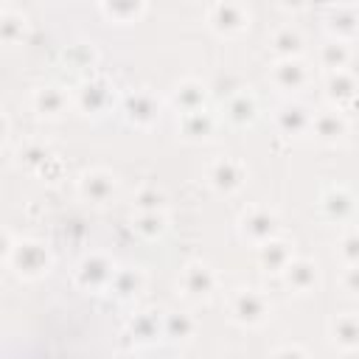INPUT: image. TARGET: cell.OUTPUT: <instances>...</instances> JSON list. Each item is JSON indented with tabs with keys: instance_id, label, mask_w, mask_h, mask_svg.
<instances>
[{
	"instance_id": "obj_2",
	"label": "cell",
	"mask_w": 359,
	"mask_h": 359,
	"mask_svg": "<svg viewBox=\"0 0 359 359\" xmlns=\"http://www.w3.org/2000/svg\"><path fill=\"white\" fill-rule=\"evenodd\" d=\"M118 266L109 255L104 252H90L79 261L76 272H73V280L79 289H87V292H101V289H109L112 278H115Z\"/></svg>"
},
{
	"instance_id": "obj_35",
	"label": "cell",
	"mask_w": 359,
	"mask_h": 359,
	"mask_svg": "<svg viewBox=\"0 0 359 359\" xmlns=\"http://www.w3.org/2000/svg\"><path fill=\"white\" fill-rule=\"evenodd\" d=\"M342 289L351 294H359V266H345L342 272Z\"/></svg>"
},
{
	"instance_id": "obj_21",
	"label": "cell",
	"mask_w": 359,
	"mask_h": 359,
	"mask_svg": "<svg viewBox=\"0 0 359 359\" xmlns=\"http://www.w3.org/2000/svg\"><path fill=\"white\" fill-rule=\"evenodd\" d=\"M143 283H146L143 269H137V266H121L115 272V278H112V283H109L107 292L126 303V300H135L143 292Z\"/></svg>"
},
{
	"instance_id": "obj_20",
	"label": "cell",
	"mask_w": 359,
	"mask_h": 359,
	"mask_svg": "<svg viewBox=\"0 0 359 359\" xmlns=\"http://www.w3.org/2000/svg\"><path fill=\"white\" fill-rule=\"evenodd\" d=\"M325 28H328L331 39L348 42L359 34V11L353 6H334L325 17Z\"/></svg>"
},
{
	"instance_id": "obj_29",
	"label": "cell",
	"mask_w": 359,
	"mask_h": 359,
	"mask_svg": "<svg viewBox=\"0 0 359 359\" xmlns=\"http://www.w3.org/2000/svg\"><path fill=\"white\" fill-rule=\"evenodd\" d=\"M165 227H168L165 210H160V213H135L132 216V230L143 238H157V236L165 233Z\"/></svg>"
},
{
	"instance_id": "obj_5",
	"label": "cell",
	"mask_w": 359,
	"mask_h": 359,
	"mask_svg": "<svg viewBox=\"0 0 359 359\" xmlns=\"http://www.w3.org/2000/svg\"><path fill=\"white\" fill-rule=\"evenodd\" d=\"M216 283H219L216 280V272L208 264H202V261H191L180 272V289H182V294L188 300H196V303L210 300L213 292H216Z\"/></svg>"
},
{
	"instance_id": "obj_24",
	"label": "cell",
	"mask_w": 359,
	"mask_h": 359,
	"mask_svg": "<svg viewBox=\"0 0 359 359\" xmlns=\"http://www.w3.org/2000/svg\"><path fill=\"white\" fill-rule=\"evenodd\" d=\"M269 48L278 59H297L303 50V34L292 25H280L269 36Z\"/></svg>"
},
{
	"instance_id": "obj_10",
	"label": "cell",
	"mask_w": 359,
	"mask_h": 359,
	"mask_svg": "<svg viewBox=\"0 0 359 359\" xmlns=\"http://www.w3.org/2000/svg\"><path fill=\"white\" fill-rule=\"evenodd\" d=\"M311 121L314 112L309 107H303L300 101H286L283 107H278L275 112V123L286 137H303L311 135Z\"/></svg>"
},
{
	"instance_id": "obj_13",
	"label": "cell",
	"mask_w": 359,
	"mask_h": 359,
	"mask_svg": "<svg viewBox=\"0 0 359 359\" xmlns=\"http://www.w3.org/2000/svg\"><path fill=\"white\" fill-rule=\"evenodd\" d=\"M272 84L283 93H297L309 84V67L300 59H278L272 67Z\"/></svg>"
},
{
	"instance_id": "obj_15",
	"label": "cell",
	"mask_w": 359,
	"mask_h": 359,
	"mask_svg": "<svg viewBox=\"0 0 359 359\" xmlns=\"http://www.w3.org/2000/svg\"><path fill=\"white\" fill-rule=\"evenodd\" d=\"M294 261V252H292V244L286 238H269L258 247V264L261 269L272 272V275H283V269Z\"/></svg>"
},
{
	"instance_id": "obj_11",
	"label": "cell",
	"mask_w": 359,
	"mask_h": 359,
	"mask_svg": "<svg viewBox=\"0 0 359 359\" xmlns=\"http://www.w3.org/2000/svg\"><path fill=\"white\" fill-rule=\"evenodd\" d=\"M311 135L320 140V143H328V146H334V143H339L345 135H348V118L342 115V109H323V112H317L314 115V121H311Z\"/></svg>"
},
{
	"instance_id": "obj_14",
	"label": "cell",
	"mask_w": 359,
	"mask_h": 359,
	"mask_svg": "<svg viewBox=\"0 0 359 359\" xmlns=\"http://www.w3.org/2000/svg\"><path fill=\"white\" fill-rule=\"evenodd\" d=\"M107 104H109V84H107V79H101V76L87 79V81L79 87V93H76V107H79L84 115H98V112L107 109Z\"/></svg>"
},
{
	"instance_id": "obj_36",
	"label": "cell",
	"mask_w": 359,
	"mask_h": 359,
	"mask_svg": "<svg viewBox=\"0 0 359 359\" xmlns=\"http://www.w3.org/2000/svg\"><path fill=\"white\" fill-rule=\"evenodd\" d=\"M272 359H309V356H306V351L297 348V345H283V348H278V351L272 353Z\"/></svg>"
},
{
	"instance_id": "obj_30",
	"label": "cell",
	"mask_w": 359,
	"mask_h": 359,
	"mask_svg": "<svg viewBox=\"0 0 359 359\" xmlns=\"http://www.w3.org/2000/svg\"><path fill=\"white\" fill-rule=\"evenodd\" d=\"M50 160H53L50 149L45 143H39V140H31V143H25L20 149V165H25L28 171H45V165Z\"/></svg>"
},
{
	"instance_id": "obj_32",
	"label": "cell",
	"mask_w": 359,
	"mask_h": 359,
	"mask_svg": "<svg viewBox=\"0 0 359 359\" xmlns=\"http://www.w3.org/2000/svg\"><path fill=\"white\" fill-rule=\"evenodd\" d=\"M22 28H25V20L17 17L11 8H3V14H0V36H3V42L14 45L22 36Z\"/></svg>"
},
{
	"instance_id": "obj_23",
	"label": "cell",
	"mask_w": 359,
	"mask_h": 359,
	"mask_svg": "<svg viewBox=\"0 0 359 359\" xmlns=\"http://www.w3.org/2000/svg\"><path fill=\"white\" fill-rule=\"evenodd\" d=\"M160 331H163V323H160L157 311H151V309H146V311H135V314L129 317V323H126V334H129L137 345H143V342H154Z\"/></svg>"
},
{
	"instance_id": "obj_28",
	"label": "cell",
	"mask_w": 359,
	"mask_h": 359,
	"mask_svg": "<svg viewBox=\"0 0 359 359\" xmlns=\"http://www.w3.org/2000/svg\"><path fill=\"white\" fill-rule=\"evenodd\" d=\"M348 62H351V48L348 42H339V39H331L320 48V65L334 73V70H348Z\"/></svg>"
},
{
	"instance_id": "obj_27",
	"label": "cell",
	"mask_w": 359,
	"mask_h": 359,
	"mask_svg": "<svg viewBox=\"0 0 359 359\" xmlns=\"http://www.w3.org/2000/svg\"><path fill=\"white\" fill-rule=\"evenodd\" d=\"M165 202H168V196L157 185H140L132 194V208L137 213H160V210H165Z\"/></svg>"
},
{
	"instance_id": "obj_31",
	"label": "cell",
	"mask_w": 359,
	"mask_h": 359,
	"mask_svg": "<svg viewBox=\"0 0 359 359\" xmlns=\"http://www.w3.org/2000/svg\"><path fill=\"white\" fill-rule=\"evenodd\" d=\"M194 328H196V323L185 311H171L163 317V334L171 339H188L194 334Z\"/></svg>"
},
{
	"instance_id": "obj_12",
	"label": "cell",
	"mask_w": 359,
	"mask_h": 359,
	"mask_svg": "<svg viewBox=\"0 0 359 359\" xmlns=\"http://www.w3.org/2000/svg\"><path fill=\"white\" fill-rule=\"evenodd\" d=\"M323 90H325V98L334 101L339 109V107H348L359 95V79L351 70H334V73H325Z\"/></svg>"
},
{
	"instance_id": "obj_8",
	"label": "cell",
	"mask_w": 359,
	"mask_h": 359,
	"mask_svg": "<svg viewBox=\"0 0 359 359\" xmlns=\"http://www.w3.org/2000/svg\"><path fill=\"white\" fill-rule=\"evenodd\" d=\"M115 174L104 171V168H90L79 177V196L90 205H107L115 196Z\"/></svg>"
},
{
	"instance_id": "obj_9",
	"label": "cell",
	"mask_w": 359,
	"mask_h": 359,
	"mask_svg": "<svg viewBox=\"0 0 359 359\" xmlns=\"http://www.w3.org/2000/svg\"><path fill=\"white\" fill-rule=\"evenodd\" d=\"M356 208H359L356 205V196L345 185H328L320 194V210H323V216L328 222H337V224L351 222L353 213H356Z\"/></svg>"
},
{
	"instance_id": "obj_6",
	"label": "cell",
	"mask_w": 359,
	"mask_h": 359,
	"mask_svg": "<svg viewBox=\"0 0 359 359\" xmlns=\"http://www.w3.org/2000/svg\"><path fill=\"white\" fill-rule=\"evenodd\" d=\"M247 182V168L236 157H219L208 165V185L216 194H236Z\"/></svg>"
},
{
	"instance_id": "obj_25",
	"label": "cell",
	"mask_w": 359,
	"mask_h": 359,
	"mask_svg": "<svg viewBox=\"0 0 359 359\" xmlns=\"http://www.w3.org/2000/svg\"><path fill=\"white\" fill-rule=\"evenodd\" d=\"M255 115H258V104H255V98H252L247 90L230 95L227 104H224V118H227L233 126H247V123L255 121Z\"/></svg>"
},
{
	"instance_id": "obj_16",
	"label": "cell",
	"mask_w": 359,
	"mask_h": 359,
	"mask_svg": "<svg viewBox=\"0 0 359 359\" xmlns=\"http://www.w3.org/2000/svg\"><path fill=\"white\" fill-rule=\"evenodd\" d=\"M283 283L292 289V292H297V294H309L314 286H317V280H320V269H317V264L311 261V258H294L286 269H283Z\"/></svg>"
},
{
	"instance_id": "obj_22",
	"label": "cell",
	"mask_w": 359,
	"mask_h": 359,
	"mask_svg": "<svg viewBox=\"0 0 359 359\" xmlns=\"http://www.w3.org/2000/svg\"><path fill=\"white\" fill-rule=\"evenodd\" d=\"M331 342L342 351H359V314H337L331 320Z\"/></svg>"
},
{
	"instance_id": "obj_26",
	"label": "cell",
	"mask_w": 359,
	"mask_h": 359,
	"mask_svg": "<svg viewBox=\"0 0 359 359\" xmlns=\"http://www.w3.org/2000/svg\"><path fill=\"white\" fill-rule=\"evenodd\" d=\"M213 126H216V118L208 109L180 115V129H182V135L188 140H208L213 135Z\"/></svg>"
},
{
	"instance_id": "obj_17",
	"label": "cell",
	"mask_w": 359,
	"mask_h": 359,
	"mask_svg": "<svg viewBox=\"0 0 359 359\" xmlns=\"http://www.w3.org/2000/svg\"><path fill=\"white\" fill-rule=\"evenodd\" d=\"M31 107L39 118H62L67 112V95L62 87H53V84H45V87H36L34 95H31Z\"/></svg>"
},
{
	"instance_id": "obj_19",
	"label": "cell",
	"mask_w": 359,
	"mask_h": 359,
	"mask_svg": "<svg viewBox=\"0 0 359 359\" xmlns=\"http://www.w3.org/2000/svg\"><path fill=\"white\" fill-rule=\"evenodd\" d=\"M123 112H126V121L135 123V126H151V123L157 121V115H160L154 95L146 93V90L129 93L126 101H123Z\"/></svg>"
},
{
	"instance_id": "obj_4",
	"label": "cell",
	"mask_w": 359,
	"mask_h": 359,
	"mask_svg": "<svg viewBox=\"0 0 359 359\" xmlns=\"http://www.w3.org/2000/svg\"><path fill=\"white\" fill-rule=\"evenodd\" d=\"M238 236L255 247L278 236V213L269 208H250L238 219Z\"/></svg>"
},
{
	"instance_id": "obj_34",
	"label": "cell",
	"mask_w": 359,
	"mask_h": 359,
	"mask_svg": "<svg viewBox=\"0 0 359 359\" xmlns=\"http://www.w3.org/2000/svg\"><path fill=\"white\" fill-rule=\"evenodd\" d=\"M143 8H146L143 3H112V6L104 3V6H101V11H104L107 17H112L115 22H129V20H135Z\"/></svg>"
},
{
	"instance_id": "obj_33",
	"label": "cell",
	"mask_w": 359,
	"mask_h": 359,
	"mask_svg": "<svg viewBox=\"0 0 359 359\" xmlns=\"http://www.w3.org/2000/svg\"><path fill=\"white\" fill-rule=\"evenodd\" d=\"M337 255L345 261V266H359V230L342 233L337 244Z\"/></svg>"
},
{
	"instance_id": "obj_7",
	"label": "cell",
	"mask_w": 359,
	"mask_h": 359,
	"mask_svg": "<svg viewBox=\"0 0 359 359\" xmlns=\"http://www.w3.org/2000/svg\"><path fill=\"white\" fill-rule=\"evenodd\" d=\"M208 22L216 34L236 36L250 28V11L241 3H213L208 8Z\"/></svg>"
},
{
	"instance_id": "obj_37",
	"label": "cell",
	"mask_w": 359,
	"mask_h": 359,
	"mask_svg": "<svg viewBox=\"0 0 359 359\" xmlns=\"http://www.w3.org/2000/svg\"><path fill=\"white\" fill-rule=\"evenodd\" d=\"M115 359H140V356H137V353H118Z\"/></svg>"
},
{
	"instance_id": "obj_18",
	"label": "cell",
	"mask_w": 359,
	"mask_h": 359,
	"mask_svg": "<svg viewBox=\"0 0 359 359\" xmlns=\"http://www.w3.org/2000/svg\"><path fill=\"white\" fill-rule=\"evenodd\" d=\"M205 101H208V90H205V84H199L194 79H185V81L174 84V90H171V104L180 115L205 109Z\"/></svg>"
},
{
	"instance_id": "obj_3",
	"label": "cell",
	"mask_w": 359,
	"mask_h": 359,
	"mask_svg": "<svg viewBox=\"0 0 359 359\" xmlns=\"http://www.w3.org/2000/svg\"><path fill=\"white\" fill-rule=\"evenodd\" d=\"M269 311H272V306H269L266 294L258 289H236L230 294V320L244 328L261 325L269 317Z\"/></svg>"
},
{
	"instance_id": "obj_1",
	"label": "cell",
	"mask_w": 359,
	"mask_h": 359,
	"mask_svg": "<svg viewBox=\"0 0 359 359\" xmlns=\"http://www.w3.org/2000/svg\"><path fill=\"white\" fill-rule=\"evenodd\" d=\"M20 278L25 280H36L42 275L50 272V264H53V255L48 250L45 241H36V238H20L6 261Z\"/></svg>"
}]
</instances>
